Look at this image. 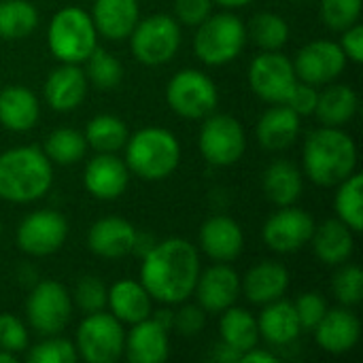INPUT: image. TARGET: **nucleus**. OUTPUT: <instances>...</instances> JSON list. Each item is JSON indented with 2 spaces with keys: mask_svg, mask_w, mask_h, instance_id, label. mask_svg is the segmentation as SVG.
<instances>
[{
  "mask_svg": "<svg viewBox=\"0 0 363 363\" xmlns=\"http://www.w3.org/2000/svg\"><path fill=\"white\" fill-rule=\"evenodd\" d=\"M315 340L317 345L330 353V355H345L353 351L362 338V323L355 313L349 311V306L340 308H328L323 319L317 323Z\"/></svg>",
  "mask_w": 363,
  "mask_h": 363,
  "instance_id": "obj_18",
  "label": "nucleus"
},
{
  "mask_svg": "<svg viewBox=\"0 0 363 363\" xmlns=\"http://www.w3.org/2000/svg\"><path fill=\"white\" fill-rule=\"evenodd\" d=\"M36 26L38 9L30 0H0V38H26Z\"/></svg>",
  "mask_w": 363,
  "mask_h": 363,
  "instance_id": "obj_34",
  "label": "nucleus"
},
{
  "mask_svg": "<svg viewBox=\"0 0 363 363\" xmlns=\"http://www.w3.org/2000/svg\"><path fill=\"white\" fill-rule=\"evenodd\" d=\"M313 251L317 259L325 266H342L351 259L355 251V232L336 219H325L321 225H315L313 232Z\"/></svg>",
  "mask_w": 363,
  "mask_h": 363,
  "instance_id": "obj_27",
  "label": "nucleus"
},
{
  "mask_svg": "<svg viewBox=\"0 0 363 363\" xmlns=\"http://www.w3.org/2000/svg\"><path fill=\"white\" fill-rule=\"evenodd\" d=\"M123 355L132 363H164L170 357L168 330L153 317L134 323L125 334Z\"/></svg>",
  "mask_w": 363,
  "mask_h": 363,
  "instance_id": "obj_22",
  "label": "nucleus"
},
{
  "mask_svg": "<svg viewBox=\"0 0 363 363\" xmlns=\"http://www.w3.org/2000/svg\"><path fill=\"white\" fill-rule=\"evenodd\" d=\"M200 249L213 262L230 264L245 249V232L240 223L228 215H213L200 228Z\"/></svg>",
  "mask_w": 363,
  "mask_h": 363,
  "instance_id": "obj_19",
  "label": "nucleus"
},
{
  "mask_svg": "<svg viewBox=\"0 0 363 363\" xmlns=\"http://www.w3.org/2000/svg\"><path fill=\"white\" fill-rule=\"evenodd\" d=\"M166 102L170 111L183 119H204L215 113L219 91L206 72L198 68H183L168 81Z\"/></svg>",
  "mask_w": 363,
  "mask_h": 363,
  "instance_id": "obj_9",
  "label": "nucleus"
},
{
  "mask_svg": "<svg viewBox=\"0 0 363 363\" xmlns=\"http://www.w3.org/2000/svg\"><path fill=\"white\" fill-rule=\"evenodd\" d=\"M0 238H2V225H0Z\"/></svg>",
  "mask_w": 363,
  "mask_h": 363,
  "instance_id": "obj_54",
  "label": "nucleus"
},
{
  "mask_svg": "<svg viewBox=\"0 0 363 363\" xmlns=\"http://www.w3.org/2000/svg\"><path fill=\"white\" fill-rule=\"evenodd\" d=\"M87 87L89 81L81 64H62L49 72L43 87V96L49 108L57 113H70L85 100Z\"/></svg>",
  "mask_w": 363,
  "mask_h": 363,
  "instance_id": "obj_20",
  "label": "nucleus"
},
{
  "mask_svg": "<svg viewBox=\"0 0 363 363\" xmlns=\"http://www.w3.org/2000/svg\"><path fill=\"white\" fill-rule=\"evenodd\" d=\"M240 281L242 279L230 264L215 262L206 270H200V277L194 289L198 304L211 315L223 313L225 308L236 304L240 296Z\"/></svg>",
  "mask_w": 363,
  "mask_h": 363,
  "instance_id": "obj_16",
  "label": "nucleus"
},
{
  "mask_svg": "<svg viewBox=\"0 0 363 363\" xmlns=\"http://www.w3.org/2000/svg\"><path fill=\"white\" fill-rule=\"evenodd\" d=\"M198 249L187 238H166L155 242L140 264V283L151 300L179 306L194 296L200 277Z\"/></svg>",
  "mask_w": 363,
  "mask_h": 363,
  "instance_id": "obj_1",
  "label": "nucleus"
},
{
  "mask_svg": "<svg viewBox=\"0 0 363 363\" xmlns=\"http://www.w3.org/2000/svg\"><path fill=\"white\" fill-rule=\"evenodd\" d=\"M68 238V221L53 208H40L26 215L15 232L19 251L30 257H47L57 253Z\"/></svg>",
  "mask_w": 363,
  "mask_h": 363,
  "instance_id": "obj_12",
  "label": "nucleus"
},
{
  "mask_svg": "<svg viewBox=\"0 0 363 363\" xmlns=\"http://www.w3.org/2000/svg\"><path fill=\"white\" fill-rule=\"evenodd\" d=\"M304 174L319 187H336L357 170V145L342 128H317L302 147Z\"/></svg>",
  "mask_w": 363,
  "mask_h": 363,
  "instance_id": "obj_2",
  "label": "nucleus"
},
{
  "mask_svg": "<svg viewBox=\"0 0 363 363\" xmlns=\"http://www.w3.org/2000/svg\"><path fill=\"white\" fill-rule=\"evenodd\" d=\"M359 108L357 91L345 83H328L323 91H319L315 115L323 125L342 128L347 125Z\"/></svg>",
  "mask_w": 363,
  "mask_h": 363,
  "instance_id": "obj_31",
  "label": "nucleus"
},
{
  "mask_svg": "<svg viewBox=\"0 0 363 363\" xmlns=\"http://www.w3.org/2000/svg\"><path fill=\"white\" fill-rule=\"evenodd\" d=\"M87 140L83 132L72 128H57L45 138V155L51 164L57 166H72L81 162L87 153Z\"/></svg>",
  "mask_w": 363,
  "mask_h": 363,
  "instance_id": "obj_37",
  "label": "nucleus"
},
{
  "mask_svg": "<svg viewBox=\"0 0 363 363\" xmlns=\"http://www.w3.org/2000/svg\"><path fill=\"white\" fill-rule=\"evenodd\" d=\"M362 11L363 0H321L319 6L321 21L334 32H342L353 23H357Z\"/></svg>",
  "mask_w": 363,
  "mask_h": 363,
  "instance_id": "obj_40",
  "label": "nucleus"
},
{
  "mask_svg": "<svg viewBox=\"0 0 363 363\" xmlns=\"http://www.w3.org/2000/svg\"><path fill=\"white\" fill-rule=\"evenodd\" d=\"M40 119V102L26 85L0 89V125L9 132H30Z\"/></svg>",
  "mask_w": 363,
  "mask_h": 363,
  "instance_id": "obj_23",
  "label": "nucleus"
},
{
  "mask_svg": "<svg viewBox=\"0 0 363 363\" xmlns=\"http://www.w3.org/2000/svg\"><path fill=\"white\" fill-rule=\"evenodd\" d=\"M296 306V315L300 321L302 332H313L317 328V323L323 319V315L328 313V300L319 294V291H304L298 296V300L294 302Z\"/></svg>",
  "mask_w": 363,
  "mask_h": 363,
  "instance_id": "obj_43",
  "label": "nucleus"
},
{
  "mask_svg": "<svg viewBox=\"0 0 363 363\" xmlns=\"http://www.w3.org/2000/svg\"><path fill=\"white\" fill-rule=\"evenodd\" d=\"M53 185V164L38 147H15L0 153V200L32 204Z\"/></svg>",
  "mask_w": 363,
  "mask_h": 363,
  "instance_id": "obj_3",
  "label": "nucleus"
},
{
  "mask_svg": "<svg viewBox=\"0 0 363 363\" xmlns=\"http://www.w3.org/2000/svg\"><path fill=\"white\" fill-rule=\"evenodd\" d=\"M47 47L62 64H83L98 47V30L87 11L64 6L47 26Z\"/></svg>",
  "mask_w": 363,
  "mask_h": 363,
  "instance_id": "obj_5",
  "label": "nucleus"
},
{
  "mask_svg": "<svg viewBox=\"0 0 363 363\" xmlns=\"http://www.w3.org/2000/svg\"><path fill=\"white\" fill-rule=\"evenodd\" d=\"M79 359L74 342L55 336H43L40 342L30 347L28 362L30 363H74Z\"/></svg>",
  "mask_w": 363,
  "mask_h": 363,
  "instance_id": "obj_39",
  "label": "nucleus"
},
{
  "mask_svg": "<svg viewBox=\"0 0 363 363\" xmlns=\"http://www.w3.org/2000/svg\"><path fill=\"white\" fill-rule=\"evenodd\" d=\"M253 0H213V4H219L223 6L225 11H236V9H242L247 4H251Z\"/></svg>",
  "mask_w": 363,
  "mask_h": 363,
  "instance_id": "obj_52",
  "label": "nucleus"
},
{
  "mask_svg": "<svg viewBox=\"0 0 363 363\" xmlns=\"http://www.w3.org/2000/svg\"><path fill=\"white\" fill-rule=\"evenodd\" d=\"M336 187H338L334 198L336 217L342 223H347L355 234H359L363 230V174L355 170Z\"/></svg>",
  "mask_w": 363,
  "mask_h": 363,
  "instance_id": "obj_35",
  "label": "nucleus"
},
{
  "mask_svg": "<svg viewBox=\"0 0 363 363\" xmlns=\"http://www.w3.org/2000/svg\"><path fill=\"white\" fill-rule=\"evenodd\" d=\"M257 328L259 338H264L272 347H287L296 342L302 334L294 302H287L283 298L264 304V311L257 317Z\"/></svg>",
  "mask_w": 363,
  "mask_h": 363,
  "instance_id": "obj_29",
  "label": "nucleus"
},
{
  "mask_svg": "<svg viewBox=\"0 0 363 363\" xmlns=\"http://www.w3.org/2000/svg\"><path fill=\"white\" fill-rule=\"evenodd\" d=\"M219 340L240 355L249 351L251 347L259 345V328L257 317H253L249 311L230 306L223 313H219Z\"/></svg>",
  "mask_w": 363,
  "mask_h": 363,
  "instance_id": "obj_32",
  "label": "nucleus"
},
{
  "mask_svg": "<svg viewBox=\"0 0 363 363\" xmlns=\"http://www.w3.org/2000/svg\"><path fill=\"white\" fill-rule=\"evenodd\" d=\"M247 38L262 51H281L289 40V23L279 13H257L247 26Z\"/></svg>",
  "mask_w": 363,
  "mask_h": 363,
  "instance_id": "obj_36",
  "label": "nucleus"
},
{
  "mask_svg": "<svg viewBox=\"0 0 363 363\" xmlns=\"http://www.w3.org/2000/svg\"><path fill=\"white\" fill-rule=\"evenodd\" d=\"M338 272L332 281V291L342 306H357L363 300V272L355 264L336 266Z\"/></svg>",
  "mask_w": 363,
  "mask_h": 363,
  "instance_id": "obj_42",
  "label": "nucleus"
},
{
  "mask_svg": "<svg viewBox=\"0 0 363 363\" xmlns=\"http://www.w3.org/2000/svg\"><path fill=\"white\" fill-rule=\"evenodd\" d=\"M296 81L294 62L281 51H262L249 66V85L253 94L268 104L285 102Z\"/></svg>",
  "mask_w": 363,
  "mask_h": 363,
  "instance_id": "obj_13",
  "label": "nucleus"
},
{
  "mask_svg": "<svg viewBox=\"0 0 363 363\" xmlns=\"http://www.w3.org/2000/svg\"><path fill=\"white\" fill-rule=\"evenodd\" d=\"M125 166L143 181H164L181 164V143L166 128H143L125 143Z\"/></svg>",
  "mask_w": 363,
  "mask_h": 363,
  "instance_id": "obj_4",
  "label": "nucleus"
},
{
  "mask_svg": "<svg viewBox=\"0 0 363 363\" xmlns=\"http://www.w3.org/2000/svg\"><path fill=\"white\" fill-rule=\"evenodd\" d=\"M0 349L17 357L28 351V328L19 317L11 313L0 315Z\"/></svg>",
  "mask_w": 363,
  "mask_h": 363,
  "instance_id": "obj_44",
  "label": "nucleus"
},
{
  "mask_svg": "<svg viewBox=\"0 0 363 363\" xmlns=\"http://www.w3.org/2000/svg\"><path fill=\"white\" fill-rule=\"evenodd\" d=\"M151 317H153L162 328H166L168 332L172 330V323H174V311H170L166 304H164V308H160V311L151 313Z\"/></svg>",
  "mask_w": 363,
  "mask_h": 363,
  "instance_id": "obj_51",
  "label": "nucleus"
},
{
  "mask_svg": "<svg viewBox=\"0 0 363 363\" xmlns=\"http://www.w3.org/2000/svg\"><path fill=\"white\" fill-rule=\"evenodd\" d=\"M83 64H85L83 70H85L87 81L91 85L100 87V89L117 87L121 83V79H123V66H121V62L113 53H108V51H104L100 47H96L91 51V55Z\"/></svg>",
  "mask_w": 363,
  "mask_h": 363,
  "instance_id": "obj_38",
  "label": "nucleus"
},
{
  "mask_svg": "<svg viewBox=\"0 0 363 363\" xmlns=\"http://www.w3.org/2000/svg\"><path fill=\"white\" fill-rule=\"evenodd\" d=\"M291 62H294L296 77L315 87L334 83L349 64L342 47L328 38H317L306 43L298 51L296 60Z\"/></svg>",
  "mask_w": 363,
  "mask_h": 363,
  "instance_id": "obj_15",
  "label": "nucleus"
},
{
  "mask_svg": "<svg viewBox=\"0 0 363 363\" xmlns=\"http://www.w3.org/2000/svg\"><path fill=\"white\" fill-rule=\"evenodd\" d=\"M83 185L96 200L111 202L125 194L130 185V170L115 153H98L85 164Z\"/></svg>",
  "mask_w": 363,
  "mask_h": 363,
  "instance_id": "obj_17",
  "label": "nucleus"
},
{
  "mask_svg": "<svg viewBox=\"0 0 363 363\" xmlns=\"http://www.w3.org/2000/svg\"><path fill=\"white\" fill-rule=\"evenodd\" d=\"M136 228L123 217H102L87 232V249L104 259H121L134 251Z\"/></svg>",
  "mask_w": 363,
  "mask_h": 363,
  "instance_id": "obj_21",
  "label": "nucleus"
},
{
  "mask_svg": "<svg viewBox=\"0 0 363 363\" xmlns=\"http://www.w3.org/2000/svg\"><path fill=\"white\" fill-rule=\"evenodd\" d=\"M91 19L98 36L108 40H123L132 34L140 19L138 0H94Z\"/></svg>",
  "mask_w": 363,
  "mask_h": 363,
  "instance_id": "obj_26",
  "label": "nucleus"
},
{
  "mask_svg": "<svg viewBox=\"0 0 363 363\" xmlns=\"http://www.w3.org/2000/svg\"><path fill=\"white\" fill-rule=\"evenodd\" d=\"M72 296V304L85 315L106 311V298H108V287L102 283V279L85 274L77 281Z\"/></svg>",
  "mask_w": 363,
  "mask_h": 363,
  "instance_id": "obj_41",
  "label": "nucleus"
},
{
  "mask_svg": "<svg viewBox=\"0 0 363 363\" xmlns=\"http://www.w3.org/2000/svg\"><path fill=\"white\" fill-rule=\"evenodd\" d=\"M77 355L87 363H115L123 357L125 330L111 313L85 315L77 328Z\"/></svg>",
  "mask_w": 363,
  "mask_h": 363,
  "instance_id": "obj_8",
  "label": "nucleus"
},
{
  "mask_svg": "<svg viewBox=\"0 0 363 363\" xmlns=\"http://www.w3.org/2000/svg\"><path fill=\"white\" fill-rule=\"evenodd\" d=\"M72 296L57 281H38L26 302L30 328L40 336H55L66 330L72 317Z\"/></svg>",
  "mask_w": 363,
  "mask_h": 363,
  "instance_id": "obj_11",
  "label": "nucleus"
},
{
  "mask_svg": "<svg viewBox=\"0 0 363 363\" xmlns=\"http://www.w3.org/2000/svg\"><path fill=\"white\" fill-rule=\"evenodd\" d=\"M277 362H279V357H277L274 353H270V351L262 349L259 345H255V347H251L249 351H245V353L240 355V362L238 363H277Z\"/></svg>",
  "mask_w": 363,
  "mask_h": 363,
  "instance_id": "obj_49",
  "label": "nucleus"
},
{
  "mask_svg": "<svg viewBox=\"0 0 363 363\" xmlns=\"http://www.w3.org/2000/svg\"><path fill=\"white\" fill-rule=\"evenodd\" d=\"M151 296L143 287L140 281L134 279H121L108 287L106 306L115 319H119L123 325H134L143 319H149L153 313Z\"/></svg>",
  "mask_w": 363,
  "mask_h": 363,
  "instance_id": "obj_28",
  "label": "nucleus"
},
{
  "mask_svg": "<svg viewBox=\"0 0 363 363\" xmlns=\"http://www.w3.org/2000/svg\"><path fill=\"white\" fill-rule=\"evenodd\" d=\"M315 219L298 208V206H281L274 215L268 217L262 230V238L268 245L270 251L289 255L306 245H311L313 232H315Z\"/></svg>",
  "mask_w": 363,
  "mask_h": 363,
  "instance_id": "obj_14",
  "label": "nucleus"
},
{
  "mask_svg": "<svg viewBox=\"0 0 363 363\" xmlns=\"http://www.w3.org/2000/svg\"><path fill=\"white\" fill-rule=\"evenodd\" d=\"M342 36H340V47H342V51H345V55H347V60L349 62H353V64H362L363 62V26L357 21V23H353L351 28H347V30H342L340 32Z\"/></svg>",
  "mask_w": 363,
  "mask_h": 363,
  "instance_id": "obj_48",
  "label": "nucleus"
},
{
  "mask_svg": "<svg viewBox=\"0 0 363 363\" xmlns=\"http://www.w3.org/2000/svg\"><path fill=\"white\" fill-rule=\"evenodd\" d=\"M17 359H19L17 355H13V353L0 349V363H17Z\"/></svg>",
  "mask_w": 363,
  "mask_h": 363,
  "instance_id": "obj_53",
  "label": "nucleus"
},
{
  "mask_svg": "<svg viewBox=\"0 0 363 363\" xmlns=\"http://www.w3.org/2000/svg\"><path fill=\"white\" fill-rule=\"evenodd\" d=\"M211 359H215V362L219 363H238L240 362V353L219 340L217 347H215V351L211 353Z\"/></svg>",
  "mask_w": 363,
  "mask_h": 363,
  "instance_id": "obj_50",
  "label": "nucleus"
},
{
  "mask_svg": "<svg viewBox=\"0 0 363 363\" xmlns=\"http://www.w3.org/2000/svg\"><path fill=\"white\" fill-rule=\"evenodd\" d=\"M174 19L181 26L198 28L211 13H213V0H174Z\"/></svg>",
  "mask_w": 363,
  "mask_h": 363,
  "instance_id": "obj_46",
  "label": "nucleus"
},
{
  "mask_svg": "<svg viewBox=\"0 0 363 363\" xmlns=\"http://www.w3.org/2000/svg\"><path fill=\"white\" fill-rule=\"evenodd\" d=\"M130 38L132 55L145 66L168 64L181 47V23L166 13H155L138 19Z\"/></svg>",
  "mask_w": 363,
  "mask_h": 363,
  "instance_id": "obj_7",
  "label": "nucleus"
},
{
  "mask_svg": "<svg viewBox=\"0 0 363 363\" xmlns=\"http://www.w3.org/2000/svg\"><path fill=\"white\" fill-rule=\"evenodd\" d=\"M247 26L232 11L211 13L198 28L194 51L206 66H225L234 62L247 45Z\"/></svg>",
  "mask_w": 363,
  "mask_h": 363,
  "instance_id": "obj_6",
  "label": "nucleus"
},
{
  "mask_svg": "<svg viewBox=\"0 0 363 363\" xmlns=\"http://www.w3.org/2000/svg\"><path fill=\"white\" fill-rule=\"evenodd\" d=\"M317 98H319V91L315 85L311 83H304V81H296V85L291 87L287 100L283 104H287L294 113H298L300 117H308V115H315V108H317Z\"/></svg>",
  "mask_w": 363,
  "mask_h": 363,
  "instance_id": "obj_47",
  "label": "nucleus"
},
{
  "mask_svg": "<svg viewBox=\"0 0 363 363\" xmlns=\"http://www.w3.org/2000/svg\"><path fill=\"white\" fill-rule=\"evenodd\" d=\"M87 147L98 153H117L125 147L130 132L123 119L115 115H96L87 121L83 132Z\"/></svg>",
  "mask_w": 363,
  "mask_h": 363,
  "instance_id": "obj_33",
  "label": "nucleus"
},
{
  "mask_svg": "<svg viewBox=\"0 0 363 363\" xmlns=\"http://www.w3.org/2000/svg\"><path fill=\"white\" fill-rule=\"evenodd\" d=\"M289 287V270L281 262H259L240 281V291H245L251 304L264 306L285 296Z\"/></svg>",
  "mask_w": 363,
  "mask_h": 363,
  "instance_id": "obj_24",
  "label": "nucleus"
},
{
  "mask_svg": "<svg viewBox=\"0 0 363 363\" xmlns=\"http://www.w3.org/2000/svg\"><path fill=\"white\" fill-rule=\"evenodd\" d=\"M300 123H302V117L294 113L287 104L283 102L272 104L257 119V125H255L257 143L268 151L289 149L300 134Z\"/></svg>",
  "mask_w": 363,
  "mask_h": 363,
  "instance_id": "obj_25",
  "label": "nucleus"
},
{
  "mask_svg": "<svg viewBox=\"0 0 363 363\" xmlns=\"http://www.w3.org/2000/svg\"><path fill=\"white\" fill-rule=\"evenodd\" d=\"M198 149L211 166L228 168L240 162L247 151V136L240 121L232 115L211 113L202 119Z\"/></svg>",
  "mask_w": 363,
  "mask_h": 363,
  "instance_id": "obj_10",
  "label": "nucleus"
},
{
  "mask_svg": "<svg viewBox=\"0 0 363 363\" xmlns=\"http://www.w3.org/2000/svg\"><path fill=\"white\" fill-rule=\"evenodd\" d=\"M262 187L266 198L274 206H291L300 200L304 191V174L294 162L277 160L264 170Z\"/></svg>",
  "mask_w": 363,
  "mask_h": 363,
  "instance_id": "obj_30",
  "label": "nucleus"
},
{
  "mask_svg": "<svg viewBox=\"0 0 363 363\" xmlns=\"http://www.w3.org/2000/svg\"><path fill=\"white\" fill-rule=\"evenodd\" d=\"M206 325V311L200 304H185L174 311V323L172 330H177L181 336H198Z\"/></svg>",
  "mask_w": 363,
  "mask_h": 363,
  "instance_id": "obj_45",
  "label": "nucleus"
}]
</instances>
